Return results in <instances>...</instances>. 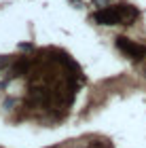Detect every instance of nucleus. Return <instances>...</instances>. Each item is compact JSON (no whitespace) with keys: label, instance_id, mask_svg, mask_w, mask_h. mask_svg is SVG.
I'll return each instance as SVG.
<instances>
[{"label":"nucleus","instance_id":"2","mask_svg":"<svg viewBox=\"0 0 146 148\" xmlns=\"http://www.w3.org/2000/svg\"><path fill=\"white\" fill-rule=\"evenodd\" d=\"M117 45L121 47V49L127 53L129 57H134V59H142L146 55V47H140V45H136V42H131L129 38H117Z\"/></svg>","mask_w":146,"mask_h":148},{"label":"nucleus","instance_id":"1","mask_svg":"<svg viewBox=\"0 0 146 148\" xmlns=\"http://www.w3.org/2000/svg\"><path fill=\"white\" fill-rule=\"evenodd\" d=\"M95 21L102 25H117V23H129L138 17V11L131 9L127 4H119V6H108L95 13Z\"/></svg>","mask_w":146,"mask_h":148}]
</instances>
